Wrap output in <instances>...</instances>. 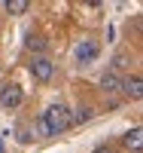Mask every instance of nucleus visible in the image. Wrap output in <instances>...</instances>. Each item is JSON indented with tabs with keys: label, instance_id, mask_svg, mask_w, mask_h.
<instances>
[{
	"label": "nucleus",
	"instance_id": "f257e3e1",
	"mask_svg": "<svg viewBox=\"0 0 143 153\" xmlns=\"http://www.w3.org/2000/svg\"><path fill=\"white\" fill-rule=\"evenodd\" d=\"M70 129V110L64 104H49L43 110V132L46 135H61Z\"/></svg>",
	"mask_w": 143,
	"mask_h": 153
},
{
	"label": "nucleus",
	"instance_id": "f03ea898",
	"mask_svg": "<svg viewBox=\"0 0 143 153\" xmlns=\"http://www.w3.org/2000/svg\"><path fill=\"white\" fill-rule=\"evenodd\" d=\"M31 76H34V80H40V83H49L52 76H55V65H52L46 55H37V58L31 61Z\"/></svg>",
	"mask_w": 143,
	"mask_h": 153
},
{
	"label": "nucleus",
	"instance_id": "7ed1b4c3",
	"mask_svg": "<svg viewBox=\"0 0 143 153\" xmlns=\"http://www.w3.org/2000/svg\"><path fill=\"white\" fill-rule=\"evenodd\" d=\"M98 55H100L98 40H82L79 46H76V61H79V65H95Z\"/></svg>",
	"mask_w": 143,
	"mask_h": 153
},
{
	"label": "nucleus",
	"instance_id": "20e7f679",
	"mask_svg": "<svg viewBox=\"0 0 143 153\" xmlns=\"http://www.w3.org/2000/svg\"><path fill=\"white\" fill-rule=\"evenodd\" d=\"M21 86H15V83H6L3 89H0V104H3L6 110H15L18 104H21Z\"/></svg>",
	"mask_w": 143,
	"mask_h": 153
},
{
	"label": "nucleus",
	"instance_id": "39448f33",
	"mask_svg": "<svg viewBox=\"0 0 143 153\" xmlns=\"http://www.w3.org/2000/svg\"><path fill=\"white\" fill-rule=\"evenodd\" d=\"M122 92H125L128 98L140 101V95H143V80H140V74H131L128 80H122Z\"/></svg>",
	"mask_w": 143,
	"mask_h": 153
},
{
	"label": "nucleus",
	"instance_id": "423d86ee",
	"mask_svg": "<svg viewBox=\"0 0 143 153\" xmlns=\"http://www.w3.org/2000/svg\"><path fill=\"white\" fill-rule=\"evenodd\" d=\"M100 89H103V92H119V89H122V76L116 71H107L100 76Z\"/></svg>",
	"mask_w": 143,
	"mask_h": 153
},
{
	"label": "nucleus",
	"instance_id": "0eeeda50",
	"mask_svg": "<svg viewBox=\"0 0 143 153\" xmlns=\"http://www.w3.org/2000/svg\"><path fill=\"white\" fill-rule=\"evenodd\" d=\"M140 138H143V129H140V126H134V129L131 132H125V138H122V144L128 147V150H140Z\"/></svg>",
	"mask_w": 143,
	"mask_h": 153
},
{
	"label": "nucleus",
	"instance_id": "6e6552de",
	"mask_svg": "<svg viewBox=\"0 0 143 153\" xmlns=\"http://www.w3.org/2000/svg\"><path fill=\"white\" fill-rule=\"evenodd\" d=\"M28 0H6V3H3V9L9 12V16H24V12H28Z\"/></svg>",
	"mask_w": 143,
	"mask_h": 153
},
{
	"label": "nucleus",
	"instance_id": "1a4fd4ad",
	"mask_svg": "<svg viewBox=\"0 0 143 153\" xmlns=\"http://www.w3.org/2000/svg\"><path fill=\"white\" fill-rule=\"evenodd\" d=\"M15 135H18L21 144H31V141H34V129H31V123H21L18 129H15Z\"/></svg>",
	"mask_w": 143,
	"mask_h": 153
},
{
	"label": "nucleus",
	"instance_id": "9d476101",
	"mask_svg": "<svg viewBox=\"0 0 143 153\" xmlns=\"http://www.w3.org/2000/svg\"><path fill=\"white\" fill-rule=\"evenodd\" d=\"M88 120H92V107H79V110L70 117V123H88Z\"/></svg>",
	"mask_w": 143,
	"mask_h": 153
},
{
	"label": "nucleus",
	"instance_id": "9b49d317",
	"mask_svg": "<svg viewBox=\"0 0 143 153\" xmlns=\"http://www.w3.org/2000/svg\"><path fill=\"white\" fill-rule=\"evenodd\" d=\"M28 46L40 52V49H46V40H43V37H34V34H28Z\"/></svg>",
	"mask_w": 143,
	"mask_h": 153
},
{
	"label": "nucleus",
	"instance_id": "f8f14e48",
	"mask_svg": "<svg viewBox=\"0 0 143 153\" xmlns=\"http://www.w3.org/2000/svg\"><path fill=\"white\" fill-rule=\"evenodd\" d=\"M95 153H116V150H113V147H98Z\"/></svg>",
	"mask_w": 143,
	"mask_h": 153
}]
</instances>
